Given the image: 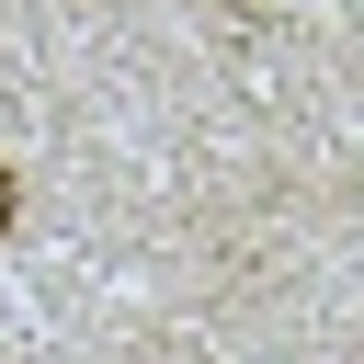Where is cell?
<instances>
[{
    "instance_id": "cell-1",
    "label": "cell",
    "mask_w": 364,
    "mask_h": 364,
    "mask_svg": "<svg viewBox=\"0 0 364 364\" xmlns=\"http://www.w3.org/2000/svg\"><path fill=\"white\" fill-rule=\"evenodd\" d=\"M11 228H23V171L0 159V239H11Z\"/></svg>"
}]
</instances>
